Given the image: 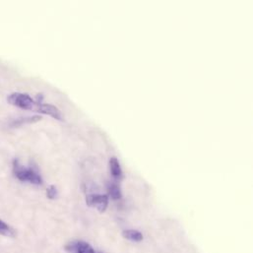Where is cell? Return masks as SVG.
Here are the masks:
<instances>
[{
	"mask_svg": "<svg viewBox=\"0 0 253 253\" xmlns=\"http://www.w3.org/2000/svg\"><path fill=\"white\" fill-rule=\"evenodd\" d=\"M13 171L16 178L21 182H29L30 184L37 185L43 184L41 176L35 170L20 164L19 161H14Z\"/></svg>",
	"mask_w": 253,
	"mask_h": 253,
	"instance_id": "obj_1",
	"label": "cell"
},
{
	"mask_svg": "<svg viewBox=\"0 0 253 253\" xmlns=\"http://www.w3.org/2000/svg\"><path fill=\"white\" fill-rule=\"evenodd\" d=\"M108 190H109V193L111 195V197L114 199V200H118L121 198V191H120V188L118 187L117 184H114V183H110L108 184Z\"/></svg>",
	"mask_w": 253,
	"mask_h": 253,
	"instance_id": "obj_8",
	"label": "cell"
},
{
	"mask_svg": "<svg viewBox=\"0 0 253 253\" xmlns=\"http://www.w3.org/2000/svg\"><path fill=\"white\" fill-rule=\"evenodd\" d=\"M67 248H70L73 253H96L93 247L85 241H77Z\"/></svg>",
	"mask_w": 253,
	"mask_h": 253,
	"instance_id": "obj_5",
	"label": "cell"
},
{
	"mask_svg": "<svg viewBox=\"0 0 253 253\" xmlns=\"http://www.w3.org/2000/svg\"><path fill=\"white\" fill-rule=\"evenodd\" d=\"M0 234L5 236H14L13 230L2 220H0Z\"/></svg>",
	"mask_w": 253,
	"mask_h": 253,
	"instance_id": "obj_9",
	"label": "cell"
},
{
	"mask_svg": "<svg viewBox=\"0 0 253 253\" xmlns=\"http://www.w3.org/2000/svg\"><path fill=\"white\" fill-rule=\"evenodd\" d=\"M36 111H37L38 113H41V114L48 115H50L51 117H53V118H55V119L62 120V115H61L60 111H59L56 107H54V106H52V105L38 103L37 108H36Z\"/></svg>",
	"mask_w": 253,
	"mask_h": 253,
	"instance_id": "obj_4",
	"label": "cell"
},
{
	"mask_svg": "<svg viewBox=\"0 0 253 253\" xmlns=\"http://www.w3.org/2000/svg\"><path fill=\"white\" fill-rule=\"evenodd\" d=\"M8 102L14 107L22 110H35L38 103H36L28 94L23 93H13L8 97Z\"/></svg>",
	"mask_w": 253,
	"mask_h": 253,
	"instance_id": "obj_2",
	"label": "cell"
},
{
	"mask_svg": "<svg viewBox=\"0 0 253 253\" xmlns=\"http://www.w3.org/2000/svg\"><path fill=\"white\" fill-rule=\"evenodd\" d=\"M122 236L128 240L131 241H135V242H139L143 240V234L138 231V230H125L122 231Z\"/></svg>",
	"mask_w": 253,
	"mask_h": 253,
	"instance_id": "obj_7",
	"label": "cell"
},
{
	"mask_svg": "<svg viewBox=\"0 0 253 253\" xmlns=\"http://www.w3.org/2000/svg\"><path fill=\"white\" fill-rule=\"evenodd\" d=\"M56 187L54 185H50L46 190V195L49 199H54L56 196Z\"/></svg>",
	"mask_w": 253,
	"mask_h": 253,
	"instance_id": "obj_10",
	"label": "cell"
},
{
	"mask_svg": "<svg viewBox=\"0 0 253 253\" xmlns=\"http://www.w3.org/2000/svg\"><path fill=\"white\" fill-rule=\"evenodd\" d=\"M110 170L114 178L119 179L122 177V170L120 167L118 160L115 157H113L110 160Z\"/></svg>",
	"mask_w": 253,
	"mask_h": 253,
	"instance_id": "obj_6",
	"label": "cell"
},
{
	"mask_svg": "<svg viewBox=\"0 0 253 253\" xmlns=\"http://www.w3.org/2000/svg\"><path fill=\"white\" fill-rule=\"evenodd\" d=\"M86 203L88 206L96 208L100 213H104L109 205V196L105 194H90L86 197Z\"/></svg>",
	"mask_w": 253,
	"mask_h": 253,
	"instance_id": "obj_3",
	"label": "cell"
}]
</instances>
